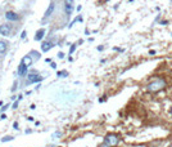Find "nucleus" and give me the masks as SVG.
I'll list each match as a JSON object with an SVG mask.
<instances>
[{
    "mask_svg": "<svg viewBox=\"0 0 172 147\" xmlns=\"http://www.w3.org/2000/svg\"><path fill=\"white\" fill-rule=\"evenodd\" d=\"M18 103H19V101H16L13 103V109H17V107H18Z\"/></svg>",
    "mask_w": 172,
    "mask_h": 147,
    "instance_id": "19",
    "label": "nucleus"
},
{
    "mask_svg": "<svg viewBox=\"0 0 172 147\" xmlns=\"http://www.w3.org/2000/svg\"><path fill=\"white\" fill-rule=\"evenodd\" d=\"M7 48H8V44L5 41L0 40V53H5L7 52Z\"/></svg>",
    "mask_w": 172,
    "mask_h": 147,
    "instance_id": "12",
    "label": "nucleus"
},
{
    "mask_svg": "<svg viewBox=\"0 0 172 147\" xmlns=\"http://www.w3.org/2000/svg\"><path fill=\"white\" fill-rule=\"evenodd\" d=\"M62 136V133H61V132H57V133H54V134H53V138H55V137H61Z\"/></svg>",
    "mask_w": 172,
    "mask_h": 147,
    "instance_id": "18",
    "label": "nucleus"
},
{
    "mask_svg": "<svg viewBox=\"0 0 172 147\" xmlns=\"http://www.w3.org/2000/svg\"><path fill=\"white\" fill-rule=\"evenodd\" d=\"M0 35H3V36H10V25H8V23L0 25Z\"/></svg>",
    "mask_w": 172,
    "mask_h": 147,
    "instance_id": "4",
    "label": "nucleus"
},
{
    "mask_svg": "<svg viewBox=\"0 0 172 147\" xmlns=\"http://www.w3.org/2000/svg\"><path fill=\"white\" fill-rule=\"evenodd\" d=\"M0 119H1V120L7 119V115H5V114H3V115H1V116H0Z\"/></svg>",
    "mask_w": 172,
    "mask_h": 147,
    "instance_id": "24",
    "label": "nucleus"
},
{
    "mask_svg": "<svg viewBox=\"0 0 172 147\" xmlns=\"http://www.w3.org/2000/svg\"><path fill=\"white\" fill-rule=\"evenodd\" d=\"M17 82H14V84H13V88H12V92H16V89H17Z\"/></svg>",
    "mask_w": 172,
    "mask_h": 147,
    "instance_id": "17",
    "label": "nucleus"
},
{
    "mask_svg": "<svg viewBox=\"0 0 172 147\" xmlns=\"http://www.w3.org/2000/svg\"><path fill=\"white\" fill-rule=\"evenodd\" d=\"M13 128H14V129H19V128H18V123H17V121L13 123Z\"/></svg>",
    "mask_w": 172,
    "mask_h": 147,
    "instance_id": "21",
    "label": "nucleus"
},
{
    "mask_svg": "<svg viewBox=\"0 0 172 147\" xmlns=\"http://www.w3.org/2000/svg\"><path fill=\"white\" fill-rule=\"evenodd\" d=\"M26 35H27V32H26V30H25V31H22V35H21V38L25 39V38H26Z\"/></svg>",
    "mask_w": 172,
    "mask_h": 147,
    "instance_id": "20",
    "label": "nucleus"
},
{
    "mask_svg": "<svg viewBox=\"0 0 172 147\" xmlns=\"http://www.w3.org/2000/svg\"><path fill=\"white\" fill-rule=\"evenodd\" d=\"M99 147H109V146L107 145V143H104V142H103V143H102V145H100Z\"/></svg>",
    "mask_w": 172,
    "mask_h": 147,
    "instance_id": "25",
    "label": "nucleus"
},
{
    "mask_svg": "<svg viewBox=\"0 0 172 147\" xmlns=\"http://www.w3.org/2000/svg\"><path fill=\"white\" fill-rule=\"evenodd\" d=\"M8 107H9V103H8V105H5V106H4V107H1V111H3V112H4V111H5V110H7V109H8Z\"/></svg>",
    "mask_w": 172,
    "mask_h": 147,
    "instance_id": "22",
    "label": "nucleus"
},
{
    "mask_svg": "<svg viewBox=\"0 0 172 147\" xmlns=\"http://www.w3.org/2000/svg\"><path fill=\"white\" fill-rule=\"evenodd\" d=\"M17 72H18V76L19 77H25V76H27V72H28V67L27 66H25L22 63V62H21L19 63V66H18V71H17Z\"/></svg>",
    "mask_w": 172,
    "mask_h": 147,
    "instance_id": "5",
    "label": "nucleus"
},
{
    "mask_svg": "<svg viewBox=\"0 0 172 147\" xmlns=\"http://www.w3.org/2000/svg\"><path fill=\"white\" fill-rule=\"evenodd\" d=\"M170 112H171V115H172V107H171V110H170Z\"/></svg>",
    "mask_w": 172,
    "mask_h": 147,
    "instance_id": "26",
    "label": "nucleus"
},
{
    "mask_svg": "<svg viewBox=\"0 0 172 147\" xmlns=\"http://www.w3.org/2000/svg\"><path fill=\"white\" fill-rule=\"evenodd\" d=\"M76 47H77V44H72V45H71V49H69V54H72V53L75 52Z\"/></svg>",
    "mask_w": 172,
    "mask_h": 147,
    "instance_id": "15",
    "label": "nucleus"
},
{
    "mask_svg": "<svg viewBox=\"0 0 172 147\" xmlns=\"http://www.w3.org/2000/svg\"><path fill=\"white\" fill-rule=\"evenodd\" d=\"M5 18H7L8 21H18L19 20V16L16 13V12L9 10V12H7V13H5Z\"/></svg>",
    "mask_w": 172,
    "mask_h": 147,
    "instance_id": "7",
    "label": "nucleus"
},
{
    "mask_svg": "<svg viewBox=\"0 0 172 147\" xmlns=\"http://www.w3.org/2000/svg\"><path fill=\"white\" fill-rule=\"evenodd\" d=\"M45 29H40V30H37L36 31V34H35V41H40V40H43V38L45 36Z\"/></svg>",
    "mask_w": 172,
    "mask_h": 147,
    "instance_id": "9",
    "label": "nucleus"
},
{
    "mask_svg": "<svg viewBox=\"0 0 172 147\" xmlns=\"http://www.w3.org/2000/svg\"><path fill=\"white\" fill-rule=\"evenodd\" d=\"M21 62H22V63L25 65V66H27V67H30V66L32 65V62H34V61H32L31 56H25V57L22 58V61H21Z\"/></svg>",
    "mask_w": 172,
    "mask_h": 147,
    "instance_id": "11",
    "label": "nucleus"
},
{
    "mask_svg": "<svg viewBox=\"0 0 172 147\" xmlns=\"http://www.w3.org/2000/svg\"><path fill=\"white\" fill-rule=\"evenodd\" d=\"M54 8H55V4L52 1V3H50V4H49L48 9L45 10V14H44V20H48L49 17L52 16V14H53V12H54Z\"/></svg>",
    "mask_w": 172,
    "mask_h": 147,
    "instance_id": "6",
    "label": "nucleus"
},
{
    "mask_svg": "<svg viewBox=\"0 0 172 147\" xmlns=\"http://www.w3.org/2000/svg\"><path fill=\"white\" fill-rule=\"evenodd\" d=\"M166 85H167V83H166L164 79H155L148 84L147 89H148V92H150V93H155V92H159V91H162V89H164Z\"/></svg>",
    "mask_w": 172,
    "mask_h": 147,
    "instance_id": "1",
    "label": "nucleus"
},
{
    "mask_svg": "<svg viewBox=\"0 0 172 147\" xmlns=\"http://www.w3.org/2000/svg\"><path fill=\"white\" fill-rule=\"evenodd\" d=\"M58 58L63 59V58H64V53H63V52H59V53H58Z\"/></svg>",
    "mask_w": 172,
    "mask_h": 147,
    "instance_id": "16",
    "label": "nucleus"
},
{
    "mask_svg": "<svg viewBox=\"0 0 172 147\" xmlns=\"http://www.w3.org/2000/svg\"><path fill=\"white\" fill-rule=\"evenodd\" d=\"M58 76L59 77H66L67 76V75H68V72H67V71L66 70H62V71H58Z\"/></svg>",
    "mask_w": 172,
    "mask_h": 147,
    "instance_id": "13",
    "label": "nucleus"
},
{
    "mask_svg": "<svg viewBox=\"0 0 172 147\" xmlns=\"http://www.w3.org/2000/svg\"><path fill=\"white\" fill-rule=\"evenodd\" d=\"M118 142H120V137H118L117 134H108V136L104 138V143H107L109 147L116 146Z\"/></svg>",
    "mask_w": 172,
    "mask_h": 147,
    "instance_id": "2",
    "label": "nucleus"
},
{
    "mask_svg": "<svg viewBox=\"0 0 172 147\" xmlns=\"http://www.w3.org/2000/svg\"><path fill=\"white\" fill-rule=\"evenodd\" d=\"M53 47H54V44H53L52 41H44V43L41 44V50H43L44 53H46V52H49Z\"/></svg>",
    "mask_w": 172,
    "mask_h": 147,
    "instance_id": "8",
    "label": "nucleus"
},
{
    "mask_svg": "<svg viewBox=\"0 0 172 147\" xmlns=\"http://www.w3.org/2000/svg\"><path fill=\"white\" fill-rule=\"evenodd\" d=\"M27 83L28 84H35V83H39L43 80V76H40L36 71H31L28 75H27Z\"/></svg>",
    "mask_w": 172,
    "mask_h": 147,
    "instance_id": "3",
    "label": "nucleus"
},
{
    "mask_svg": "<svg viewBox=\"0 0 172 147\" xmlns=\"http://www.w3.org/2000/svg\"><path fill=\"white\" fill-rule=\"evenodd\" d=\"M72 12H73V4H64V13H66V16L68 18L71 17Z\"/></svg>",
    "mask_w": 172,
    "mask_h": 147,
    "instance_id": "10",
    "label": "nucleus"
},
{
    "mask_svg": "<svg viewBox=\"0 0 172 147\" xmlns=\"http://www.w3.org/2000/svg\"><path fill=\"white\" fill-rule=\"evenodd\" d=\"M50 67H52V68H57V63H54V62H52V63H50Z\"/></svg>",
    "mask_w": 172,
    "mask_h": 147,
    "instance_id": "23",
    "label": "nucleus"
},
{
    "mask_svg": "<svg viewBox=\"0 0 172 147\" xmlns=\"http://www.w3.org/2000/svg\"><path fill=\"white\" fill-rule=\"evenodd\" d=\"M14 139V137H12V136H7V137H4V138H1V142L4 143V142H9V141H13Z\"/></svg>",
    "mask_w": 172,
    "mask_h": 147,
    "instance_id": "14",
    "label": "nucleus"
}]
</instances>
